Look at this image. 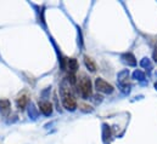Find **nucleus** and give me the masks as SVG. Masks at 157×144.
<instances>
[{
    "mask_svg": "<svg viewBox=\"0 0 157 144\" xmlns=\"http://www.w3.org/2000/svg\"><path fill=\"white\" fill-rule=\"evenodd\" d=\"M62 104L67 110H75L77 107V102H76L75 97L67 90L62 91Z\"/></svg>",
    "mask_w": 157,
    "mask_h": 144,
    "instance_id": "1",
    "label": "nucleus"
},
{
    "mask_svg": "<svg viewBox=\"0 0 157 144\" xmlns=\"http://www.w3.org/2000/svg\"><path fill=\"white\" fill-rule=\"evenodd\" d=\"M79 90H80V93H82V96L84 98H88V97L91 96V92H93V90H91V82H90V80L88 77L84 76V77L80 79Z\"/></svg>",
    "mask_w": 157,
    "mask_h": 144,
    "instance_id": "2",
    "label": "nucleus"
},
{
    "mask_svg": "<svg viewBox=\"0 0 157 144\" xmlns=\"http://www.w3.org/2000/svg\"><path fill=\"white\" fill-rule=\"evenodd\" d=\"M95 87H96L98 91L104 92V93H111L113 91V86L111 84H109L107 81H105L104 79H101V77H98L95 80Z\"/></svg>",
    "mask_w": 157,
    "mask_h": 144,
    "instance_id": "3",
    "label": "nucleus"
},
{
    "mask_svg": "<svg viewBox=\"0 0 157 144\" xmlns=\"http://www.w3.org/2000/svg\"><path fill=\"white\" fill-rule=\"evenodd\" d=\"M39 109L44 115H50L52 113V106L50 102H39Z\"/></svg>",
    "mask_w": 157,
    "mask_h": 144,
    "instance_id": "4",
    "label": "nucleus"
},
{
    "mask_svg": "<svg viewBox=\"0 0 157 144\" xmlns=\"http://www.w3.org/2000/svg\"><path fill=\"white\" fill-rule=\"evenodd\" d=\"M10 108H11L10 101H7V99H0V113L2 115H7L10 113Z\"/></svg>",
    "mask_w": 157,
    "mask_h": 144,
    "instance_id": "5",
    "label": "nucleus"
},
{
    "mask_svg": "<svg viewBox=\"0 0 157 144\" xmlns=\"http://www.w3.org/2000/svg\"><path fill=\"white\" fill-rule=\"evenodd\" d=\"M66 63H67V69L72 73V74H75V72L78 69V62H77V59L76 58H68L66 61Z\"/></svg>",
    "mask_w": 157,
    "mask_h": 144,
    "instance_id": "6",
    "label": "nucleus"
},
{
    "mask_svg": "<svg viewBox=\"0 0 157 144\" xmlns=\"http://www.w3.org/2000/svg\"><path fill=\"white\" fill-rule=\"evenodd\" d=\"M28 96L25 93V95H21L18 98H17V107H18V109H25L26 108V106L28 104Z\"/></svg>",
    "mask_w": 157,
    "mask_h": 144,
    "instance_id": "7",
    "label": "nucleus"
},
{
    "mask_svg": "<svg viewBox=\"0 0 157 144\" xmlns=\"http://www.w3.org/2000/svg\"><path fill=\"white\" fill-rule=\"evenodd\" d=\"M84 63H85V67H86L90 72H95V70H96V64H95V62H94L90 57L84 56Z\"/></svg>",
    "mask_w": 157,
    "mask_h": 144,
    "instance_id": "8",
    "label": "nucleus"
},
{
    "mask_svg": "<svg viewBox=\"0 0 157 144\" xmlns=\"http://www.w3.org/2000/svg\"><path fill=\"white\" fill-rule=\"evenodd\" d=\"M123 58H125V62L129 63V64H132V66H134V64L136 63V62H135V58H134V56H133L132 53H127V55H124Z\"/></svg>",
    "mask_w": 157,
    "mask_h": 144,
    "instance_id": "9",
    "label": "nucleus"
},
{
    "mask_svg": "<svg viewBox=\"0 0 157 144\" xmlns=\"http://www.w3.org/2000/svg\"><path fill=\"white\" fill-rule=\"evenodd\" d=\"M68 81L71 82V84H76V76H75V74H72V73H70V75H68Z\"/></svg>",
    "mask_w": 157,
    "mask_h": 144,
    "instance_id": "10",
    "label": "nucleus"
},
{
    "mask_svg": "<svg viewBox=\"0 0 157 144\" xmlns=\"http://www.w3.org/2000/svg\"><path fill=\"white\" fill-rule=\"evenodd\" d=\"M154 59L157 62V45L155 46V51H154Z\"/></svg>",
    "mask_w": 157,
    "mask_h": 144,
    "instance_id": "11",
    "label": "nucleus"
}]
</instances>
